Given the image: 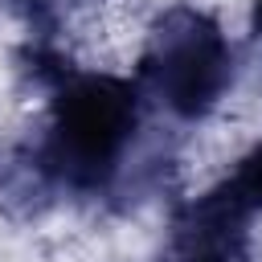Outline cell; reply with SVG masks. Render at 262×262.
<instances>
[{"label":"cell","instance_id":"obj_4","mask_svg":"<svg viewBox=\"0 0 262 262\" xmlns=\"http://www.w3.org/2000/svg\"><path fill=\"white\" fill-rule=\"evenodd\" d=\"M180 180V151L176 139L164 135L160 127H139V135L127 143V151L119 156L111 184L102 192V201L115 213H135L160 196H168Z\"/></svg>","mask_w":262,"mask_h":262},{"label":"cell","instance_id":"obj_9","mask_svg":"<svg viewBox=\"0 0 262 262\" xmlns=\"http://www.w3.org/2000/svg\"><path fill=\"white\" fill-rule=\"evenodd\" d=\"M250 25H254V33L262 37V0H254V12H250Z\"/></svg>","mask_w":262,"mask_h":262},{"label":"cell","instance_id":"obj_8","mask_svg":"<svg viewBox=\"0 0 262 262\" xmlns=\"http://www.w3.org/2000/svg\"><path fill=\"white\" fill-rule=\"evenodd\" d=\"M225 180L237 188V196H242L254 213H262V139L237 160V168H233Z\"/></svg>","mask_w":262,"mask_h":262},{"label":"cell","instance_id":"obj_6","mask_svg":"<svg viewBox=\"0 0 262 262\" xmlns=\"http://www.w3.org/2000/svg\"><path fill=\"white\" fill-rule=\"evenodd\" d=\"M74 57L53 41V37H25L12 49V78L20 94H37V98H53L70 78H74Z\"/></svg>","mask_w":262,"mask_h":262},{"label":"cell","instance_id":"obj_3","mask_svg":"<svg viewBox=\"0 0 262 262\" xmlns=\"http://www.w3.org/2000/svg\"><path fill=\"white\" fill-rule=\"evenodd\" d=\"M254 209L229 180L180 201L168 221V246L156 262H246Z\"/></svg>","mask_w":262,"mask_h":262},{"label":"cell","instance_id":"obj_7","mask_svg":"<svg viewBox=\"0 0 262 262\" xmlns=\"http://www.w3.org/2000/svg\"><path fill=\"white\" fill-rule=\"evenodd\" d=\"M74 4H82V0H0V8L12 12L29 29V37H53V41H57L66 16L74 12Z\"/></svg>","mask_w":262,"mask_h":262},{"label":"cell","instance_id":"obj_2","mask_svg":"<svg viewBox=\"0 0 262 262\" xmlns=\"http://www.w3.org/2000/svg\"><path fill=\"white\" fill-rule=\"evenodd\" d=\"M233 74H237L233 45L221 20L201 4H172L147 25L135 86L143 90L147 102H156L172 119L180 123L209 119L225 102Z\"/></svg>","mask_w":262,"mask_h":262},{"label":"cell","instance_id":"obj_5","mask_svg":"<svg viewBox=\"0 0 262 262\" xmlns=\"http://www.w3.org/2000/svg\"><path fill=\"white\" fill-rule=\"evenodd\" d=\"M61 196L66 192L29 143L0 160V213L8 221H41Z\"/></svg>","mask_w":262,"mask_h":262},{"label":"cell","instance_id":"obj_1","mask_svg":"<svg viewBox=\"0 0 262 262\" xmlns=\"http://www.w3.org/2000/svg\"><path fill=\"white\" fill-rule=\"evenodd\" d=\"M143 127V90L119 74H74L53 98L41 135L29 143L61 192L102 196L127 143Z\"/></svg>","mask_w":262,"mask_h":262}]
</instances>
